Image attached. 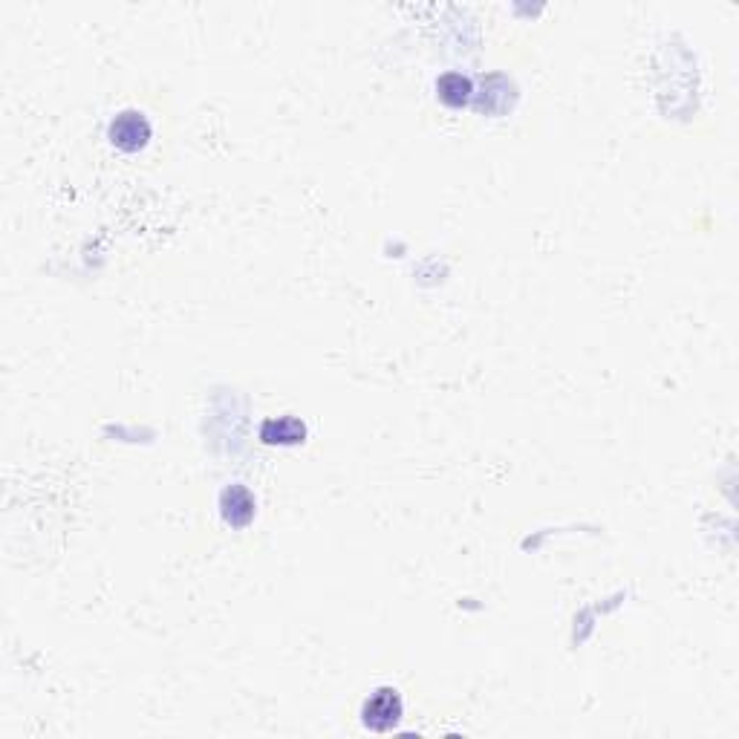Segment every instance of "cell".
<instances>
[{
    "label": "cell",
    "mask_w": 739,
    "mask_h": 739,
    "mask_svg": "<svg viewBox=\"0 0 739 739\" xmlns=\"http://www.w3.org/2000/svg\"><path fill=\"white\" fill-rule=\"evenodd\" d=\"M260 439L266 445H298L306 439V425L295 416H278V419H266L260 425Z\"/></svg>",
    "instance_id": "4"
},
{
    "label": "cell",
    "mask_w": 739,
    "mask_h": 739,
    "mask_svg": "<svg viewBox=\"0 0 739 739\" xmlns=\"http://www.w3.org/2000/svg\"><path fill=\"white\" fill-rule=\"evenodd\" d=\"M107 136L110 142L125 153H136L142 151L151 139V122L139 113V110H122L110 128H107Z\"/></svg>",
    "instance_id": "2"
},
{
    "label": "cell",
    "mask_w": 739,
    "mask_h": 739,
    "mask_svg": "<svg viewBox=\"0 0 739 739\" xmlns=\"http://www.w3.org/2000/svg\"><path fill=\"white\" fill-rule=\"evenodd\" d=\"M436 93L448 107H462L471 99V78L462 73H445L436 81Z\"/></svg>",
    "instance_id": "5"
},
{
    "label": "cell",
    "mask_w": 739,
    "mask_h": 739,
    "mask_svg": "<svg viewBox=\"0 0 739 739\" xmlns=\"http://www.w3.org/2000/svg\"><path fill=\"white\" fill-rule=\"evenodd\" d=\"M220 514L231 529H243L255 520V497L246 485H226L220 494Z\"/></svg>",
    "instance_id": "3"
},
{
    "label": "cell",
    "mask_w": 739,
    "mask_h": 739,
    "mask_svg": "<svg viewBox=\"0 0 739 739\" xmlns=\"http://www.w3.org/2000/svg\"><path fill=\"white\" fill-rule=\"evenodd\" d=\"M405 716V705H402V696L393 688H379L361 708V722L364 728L376 731V734H387L393 731Z\"/></svg>",
    "instance_id": "1"
}]
</instances>
